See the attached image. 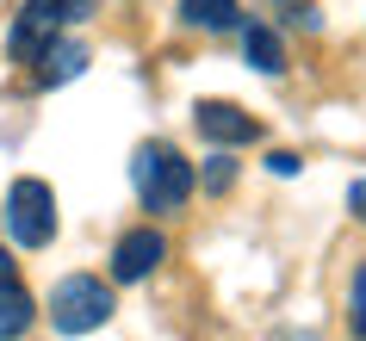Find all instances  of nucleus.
Returning <instances> with one entry per match:
<instances>
[{
    "instance_id": "nucleus-1",
    "label": "nucleus",
    "mask_w": 366,
    "mask_h": 341,
    "mask_svg": "<svg viewBox=\"0 0 366 341\" xmlns=\"http://www.w3.org/2000/svg\"><path fill=\"white\" fill-rule=\"evenodd\" d=\"M131 187H137V199H143V211L168 217V211H180L193 199V162L174 149V143H137Z\"/></svg>"
},
{
    "instance_id": "nucleus-2",
    "label": "nucleus",
    "mask_w": 366,
    "mask_h": 341,
    "mask_svg": "<svg viewBox=\"0 0 366 341\" xmlns=\"http://www.w3.org/2000/svg\"><path fill=\"white\" fill-rule=\"evenodd\" d=\"M94 6H99V0H25L19 19H13V31H6V50H13L19 62H38L44 44L56 38L62 25L94 19Z\"/></svg>"
},
{
    "instance_id": "nucleus-3",
    "label": "nucleus",
    "mask_w": 366,
    "mask_h": 341,
    "mask_svg": "<svg viewBox=\"0 0 366 341\" xmlns=\"http://www.w3.org/2000/svg\"><path fill=\"white\" fill-rule=\"evenodd\" d=\"M112 285L94 280V273H69V280L50 292V322H56V335H87V329H106L112 317Z\"/></svg>"
},
{
    "instance_id": "nucleus-4",
    "label": "nucleus",
    "mask_w": 366,
    "mask_h": 341,
    "mask_svg": "<svg viewBox=\"0 0 366 341\" xmlns=\"http://www.w3.org/2000/svg\"><path fill=\"white\" fill-rule=\"evenodd\" d=\"M0 217H6V236H13L19 248H44L50 236H56V192L44 187L38 174H25V180H13Z\"/></svg>"
},
{
    "instance_id": "nucleus-5",
    "label": "nucleus",
    "mask_w": 366,
    "mask_h": 341,
    "mask_svg": "<svg viewBox=\"0 0 366 341\" xmlns=\"http://www.w3.org/2000/svg\"><path fill=\"white\" fill-rule=\"evenodd\" d=\"M162 261H168V236H162L155 224L124 229L118 248H112V280H118V285H137V280H149Z\"/></svg>"
},
{
    "instance_id": "nucleus-6",
    "label": "nucleus",
    "mask_w": 366,
    "mask_h": 341,
    "mask_svg": "<svg viewBox=\"0 0 366 341\" xmlns=\"http://www.w3.org/2000/svg\"><path fill=\"white\" fill-rule=\"evenodd\" d=\"M193 124H199L205 143H217V149H236V143H254V137H261V118L242 112V106H230V99H199Z\"/></svg>"
},
{
    "instance_id": "nucleus-7",
    "label": "nucleus",
    "mask_w": 366,
    "mask_h": 341,
    "mask_svg": "<svg viewBox=\"0 0 366 341\" xmlns=\"http://www.w3.org/2000/svg\"><path fill=\"white\" fill-rule=\"evenodd\" d=\"M38 62H44V69H38V87H62V81H75L81 69H87V44H81V38H50Z\"/></svg>"
},
{
    "instance_id": "nucleus-8",
    "label": "nucleus",
    "mask_w": 366,
    "mask_h": 341,
    "mask_svg": "<svg viewBox=\"0 0 366 341\" xmlns=\"http://www.w3.org/2000/svg\"><path fill=\"white\" fill-rule=\"evenodd\" d=\"M180 25L187 31H230V25H242V6L236 0H180Z\"/></svg>"
},
{
    "instance_id": "nucleus-9",
    "label": "nucleus",
    "mask_w": 366,
    "mask_h": 341,
    "mask_svg": "<svg viewBox=\"0 0 366 341\" xmlns=\"http://www.w3.org/2000/svg\"><path fill=\"white\" fill-rule=\"evenodd\" d=\"M31 322H38V304H31V292H25L19 280H6V285H0V341H19Z\"/></svg>"
},
{
    "instance_id": "nucleus-10",
    "label": "nucleus",
    "mask_w": 366,
    "mask_h": 341,
    "mask_svg": "<svg viewBox=\"0 0 366 341\" xmlns=\"http://www.w3.org/2000/svg\"><path fill=\"white\" fill-rule=\"evenodd\" d=\"M242 56H249V69H261V75H286V44H280L273 25H249V31H242Z\"/></svg>"
},
{
    "instance_id": "nucleus-11",
    "label": "nucleus",
    "mask_w": 366,
    "mask_h": 341,
    "mask_svg": "<svg viewBox=\"0 0 366 341\" xmlns=\"http://www.w3.org/2000/svg\"><path fill=\"white\" fill-rule=\"evenodd\" d=\"M347 329L366 341V267L354 273V285H347Z\"/></svg>"
},
{
    "instance_id": "nucleus-12",
    "label": "nucleus",
    "mask_w": 366,
    "mask_h": 341,
    "mask_svg": "<svg viewBox=\"0 0 366 341\" xmlns=\"http://www.w3.org/2000/svg\"><path fill=\"white\" fill-rule=\"evenodd\" d=\"M230 180H236L230 155H212V168H205V187H212V192H230Z\"/></svg>"
},
{
    "instance_id": "nucleus-13",
    "label": "nucleus",
    "mask_w": 366,
    "mask_h": 341,
    "mask_svg": "<svg viewBox=\"0 0 366 341\" xmlns=\"http://www.w3.org/2000/svg\"><path fill=\"white\" fill-rule=\"evenodd\" d=\"M280 13H286V25H305V31H317V25H323L310 6H298V0H292V6H280Z\"/></svg>"
},
{
    "instance_id": "nucleus-14",
    "label": "nucleus",
    "mask_w": 366,
    "mask_h": 341,
    "mask_svg": "<svg viewBox=\"0 0 366 341\" xmlns=\"http://www.w3.org/2000/svg\"><path fill=\"white\" fill-rule=\"evenodd\" d=\"M267 168H273V174H298V155H292V149H273Z\"/></svg>"
},
{
    "instance_id": "nucleus-15",
    "label": "nucleus",
    "mask_w": 366,
    "mask_h": 341,
    "mask_svg": "<svg viewBox=\"0 0 366 341\" xmlns=\"http://www.w3.org/2000/svg\"><path fill=\"white\" fill-rule=\"evenodd\" d=\"M347 211L366 224V180H354V187H347Z\"/></svg>"
},
{
    "instance_id": "nucleus-16",
    "label": "nucleus",
    "mask_w": 366,
    "mask_h": 341,
    "mask_svg": "<svg viewBox=\"0 0 366 341\" xmlns=\"http://www.w3.org/2000/svg\"><path fill=\"white\" fill-rule=\"evenodd\" d=\"M13 280V254H6V248H0V285Z\"/></svg>"
}]
</instances>
